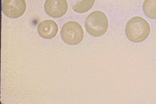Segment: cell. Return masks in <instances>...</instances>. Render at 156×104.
<instances>
[{
  "label": "cell",
  "instance_id": "cell-2",
  "mask_svg": "<svg viewBox=\"0 0 156 104\" xmlns=\"http://www.w3.org/2000/svg\"><path fill=\"white\" fill-rule=\"evenodd\" d=\"M85 27L89 34L94 37H100L107 32L108 28V19L101 11H95L87 16Z\"/></svg>",
  "mask_w": 156,
  "mask_h": 104
},
{
  "label": "cell",
  "instance_id": "cell-3",
  "mask_svg": "<svg viewBox=\"0 0 156 104\" xmlns=\"http://www.w3.org/2000/svg\"><path fill=\"white\" fill-rule=\"evenodd\" d=\"M60 35L62 40L68 45H78L83 39V29L78 22L69 21L62 26Z\"/></svg>",
  "mask_w": 156,
  "mask_h": 104
},
{
  "label": "cell",
  "instance_id": "cell-6",
  "mask_svg": "<svg viewBox=\"0 0 156 104\" xmlns=\"http://www.w3.org/2000/svg\"><path fill=\"white\" fill-rule=\"evenodd\" d=\"M37 32L42 38L50 39L56 36L58 32V27L55 21L45 20L38 25Z\"/></svg>",
  "mask_w": 156,
  "mask_h": 104
},
{
  "label": "cell",
  "instance_id": "cell-4",
  "mask_svg": "<svg viewBox=\"0 0 156 104\" xmlns=\"http://www.w3.org/2000/svg\"><path fill=\"white\" fill-rule=\"evenodd\" d=\"M2 11L7 17L17 18L24 14L27 8L25 0H3Z\"/></svg>",
  "mask_w": 156,
  "mask_h": 104
},
{
  "label": "cell",
  "instance_id": "cell-1",
  "mask_svg": "<svg viewBox=\"0 0 156 104\" xmlns=\"http://www.w3.org/2000/svg\"><path fill=\"white\" fill-rule=\"evenodd\" d=\"M151 27L144 18L135 16L126 23L125 32L126 37L133 43H140L146 39L150 34Z\"/></svg>",
  "mask_w": 156,
  "mask_h": 104
},
{
  "label": "cell",
  "instance_id": "cell-5",
  "mask_svg": "<svg viewBox=\"0 0 156 104\" xmlns=\"http://www.w3.org/2000/svg\"><path fill=\"white\" fill-rule=\"evenodd\" d=\"M68 5L66 0H46L44 4L45 13L53 18H60L67 12Z\"/></svg>",
  "mask_w": 156,
  "mask_h": 104
},
{
  "label": "cell",
  "instance_id": "cell-7",
  "mask_svg": "<svg viewBox=\"0 0 156 104\" xmlns=\"http://www.w3.org/2000/svg\"><path fill=\"white\" fill-rule=\"evenodd\" d=\"M95 0H71V6L78 13H84L89 11L94 6Z\"/></svg>",
  "mask_w": 156,
  "mask_h": 104
},
{
  "label": "cell",
  "instance_id": "cell-8",
  "mask_svg": "<svg viewBox=\"0 0 156 104\" xmlns=\"http://www.w3.org/2000/svg\"><path fill=\"white\" fill-rule=\"evenodd\" d=\"M142 7L146 16L152 20H156V0H145Z\"/></svg>",
  "mask_w": 156,
  "mask_h": 104
}]
</instances>
